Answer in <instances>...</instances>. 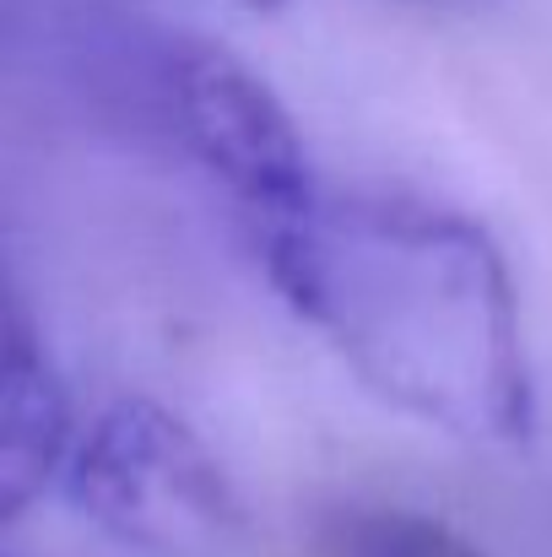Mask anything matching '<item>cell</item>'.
I'll list each match as a JSON object with an SVG mask.
<instances>
[{
    "instance_id": "obj_2",
    "label": "cell",
    "mask_w": 552,
    "mask_h": 557,
    "mask_svg": "<svg viewBox=\"0 0 552 557\" xmlns=\"http://www.w3.org/2000/svg\"><path fill=\"white\" fill-rule=\"evenodd\" d=\"M228 49L114 0H5V71L49 114L195 169Z\"/></svg>"
},
{
    "instance_id": "obj_4",
    "label": "cell",
    "mask_w": 552,
    "mask_h": 557,
    "mask_svg": "<svg viewBox=\"0 0 552 557\" xmlns=\"http://www.w3.org/2000/svg\"><path fill=\"white\" fill-rule=\"evenodd\" d=\"M71 395L44 347V331L27 320L22 298L5 304V347H0V504L16 520L49 482L65 476L76 449Z\"/></svg>"
},
{
    "instance_id": "obj_6",
    "label": "cell",
    "mask_w": 552,
    "mask_h": 557,
    "mask_svg": "<svg viewBox=\"0 0 552 557\" xmlns=\"http://www.w3.org/2000/svg\"><path fill=\"white\" fill-rule=\"evenodd\" d=\"M244 5H271V0H244Z\"/></svg>"
},
{
    "instance_id": "obj_3",
    "label": "cell",
    "mask_w": 552,
    "mask_h": 557,
    "mask_svg": "<svg viewBox=\"0 0 552 557\" xmlns=\"http://www.w3.org/2000/svg\"><path fill=\"white\" fill-rule=\"evenodd\" d=\"M60 482L76 515L142 557H228L249 536L222 460L184 417L147 395L103 406Z\"/></svg>"
},
{
    "instance_id": "obj_5",
    "label": "cell",
    "mask_w": 552,
    "mask_h": 557,
    "mask_svg": "<svg viewBox=\"0 0 552 557\" xmlns=\"http://www.w3.org/2000/svg\"><path fill=\"white\" fill-rule=\"evenodd\" d=\"M315 557H488L455 525L395 509V504H342L320 520Z\"/></svg>"
},
{
    "instance_id": "obj_1",
    "label": "cell",
    "mask_w": 552,
    "mask_h": 557,
    "mask_svg": "<svg viewBox=\"0 0 552 557\" xmlns=\"http://www.w3.org/2000/svg\"><path fill=\"white\" fill-rule=\"evenodd\" d=\"M271 287L368 389L466 444H526L537 373L482 222L401 189H315L255 238Z\"/></svg>"
}]
</instances>
